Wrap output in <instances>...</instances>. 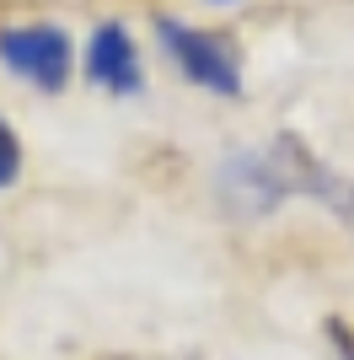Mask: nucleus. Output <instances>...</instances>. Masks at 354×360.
Listing matches in <instances>:
<instances>
[{
  "label": "nucleus",
  "instance_id": "0eeeda50",
  "mask_svg": "<svg viewBox=\"0 0 354 360\" xmlns=\"http://www.w3.org/2000/svg\"><path fill=\"white\" fill-rule=\"evenodd\" d=\"M215 6H225V0H215Z\"/></svg>",
  "mask_w": 354,
  "mask_h": 360
},
{
  "label": "nucleus",
  "instance_id": "39448f33",
  "mask_svg": "<svg viewBox=\"0 0 354 360\" xmlns=\"http://www.w3.org/2000/svg\"><path fill=\"white\" fill-rule=\"evenodd\" d=\"M16 178H22V140H16L11 124L0 119V188H11Z\"/></svg>",
  "mask_w": 354,
  "mask_h": 360
},
{
  "label": "nucleus",
  "instance_id": "7ed1b4c3",
  "mask_svg": "<svg viewBox=\"0 0 354 360\" xmlns=\"http://www.w3.org/2000/svg\"><path fill=\"white\" fill-rule=\"evenodd\" d=\"M156 32H162L166 54L177 60V70L188 75L193 86L221 91V97H242V65H236L231 44H221L215 32L183 27V22H172V16H162V22H156Z\"/></svg>",
  "mask_w": 354,
  "mask_h": 360
},
{
  "label": "nucleus",
  "instance_id": "20e7f679",
  "mask_svg": "<svg viewBox=\"0 0 354 360\" xmlns=\"http://www.w3.org/2000/svg\"><path fill=\"white\" fill-rule=\"evenodd\" d=\"M86 81L91 86L113 91V97H129L140 91V54H134V38L124 22H97L86 38Z\"/></svg>",
  "mask_w": 354,
  "mask_h": 360
},
{
  "label": "nucleus",
  "instance_id": "423d86ee",
  "mask_svg": "<svg viewBox=\"0 0 354 360\" xmlns=\"http://www.w3.org/2000/svg\"><path fill=\"white\" fill-rule=\"evenodd\" d=\"M327 339H333V349H339V360H354V333L343 328V323H327Z\"/></svg>",
  "mask_w": 354,
  "mask_h": 360
},
{
  "label": "nucleus",
  "instance_id": "f257e3e1",
  "mask_svg": "<svg viewBox=\"0 0 354 360\" xmlns=\"http://www.w3.org/2000/svg\"><path fill=\"white\" fill-rule=\"evenodd\" d=\"M221 188L236 210H247V215H268L290 194H322V199L339 194V183L327 178V167L295 135H280V140H268L263 150L231 156L221 167Z\"/></svg>",
  "mask_w": 354,
  "mask_h": 360
},
{
  "label": "nucleus",
  "instance_id": "f03ea898",
  "mask_svg": "<svg viewBox=\"0 0 354 360\" xmlns=\"http://www.w3.org/2000/svg\"><path fill=\"white\" fill-rule=\"evenodd\" d=\"M0 65L38 91H65L70 65H75V44H70V32L54 27V22L0 27Z\"/></svg>",
  "mask_w": 354,
  "mask_h": 360
}]
</instances>
